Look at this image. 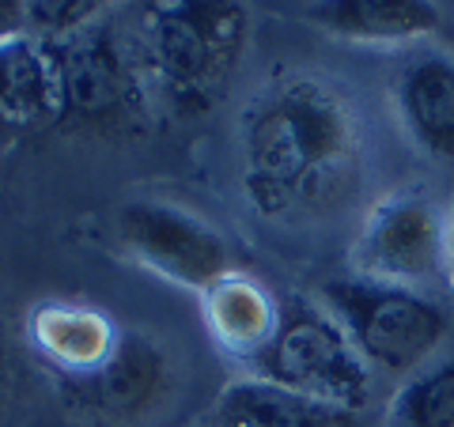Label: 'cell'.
<instances>
[{"label":"cell","mask_w":454,"mask_h":427,"mask_svg":"<svg viewBox=\"0 0 454 427\" xmlns=\"http://www.w3.org/2000/svg\"><path fill=\"white\" fill-rule=\"evenodd\" d=\"M243 190L269 220L310 216L360 175L364 129L352 98L322 76H284L243 113Z\"/></svg>","instance_id":"obj_1"},{"label":"cell","mask_w":454,"mask_h":427,"mask_svg":"<svg viewBox=\"0 0 454 427\" xmlns=\"http://www.w3.org/2000/svg\"><path fill=\"white\" fill-rule=\"evenodd\" d=\"M247 31V8L227 0H178L148 8L145 53L167 103L178 113L216 106L243 61Z\"/></svg>","instance_id":"obj_2"},{"label":"cell","mask_w":454,"mask_h":427,"mask_svg":"<svg viewBox=\"0 0 454 427\" xmlns=\"http://www.w3.org/2000/svg\"><path fill=\"white\" fill-rule=\"evenodd\" d=\"M322 307L340 322L364 363L387 375H417L450 333V314L432 295L364 276L325 280Z\"/></svg>","instance_id":"obj_3"},{"label":"cell","mask_w":454,"mask_h":427,"mask_svg":"<svg viewBox=\"0 0 454 427\" xmlns=\"http://www.w3.org/2000/svg\"><path fill=\"white\" fill-rule=\"evenodd\" d=\"M57 76V121L61 129L95 136H125L145 129V88L137 65L106 16L61 42H46Z\"/></svg>","instance_id":"obj_4"},{"label":"cell","mask_w":454,"mask_h":427,"mask_svg":"<svg viewBox=\"0 0 454 427\" xmlns=\"http://www.w3.org/2000/svg\"><path fill=\"white\" fill-rule=\"evenodd\" d=\"M254 375L356 412H364L372 397V367L330 310L307 299L280 307V325L269 348L254 360Z\"/></svg>","instance_id":"obj_5"},{"label":"cell","mask_w":454,"mask_h":427,"mask_svg":"<svg viewBox=\"0 0 454 427\" xmlns=\"http://www.w3.org/2000/svg\"><path fill=\"white\" fill-rule=\"evenodd\" d=\"M356 276L424 291L447 283V216L424 190H397L379 201L348 253Z\"/></svg>","instance_id":"obj_6"},{"label":"cell","mask_w":454,"mask_h":427,"mask_svg":"<svg viewBox=\"0 0 454 427\" xmlns=\"http://www.w3.org/2000/svg\"><path fill=\"white\" fill-rule=\"evenodd\" d=\"M121 246L152 273L205 291L220 276L231 273V246L201 216L163 205V201H129L118 216Z\"/></svg>","instance_id":"obj_7"},{"label":"cell","mask_w":454,"mask_h":427,"mask_svg":"<svg viewBox=\"0 0 454 427\" xmlns=\"http://www.w3.org/2000/svg\"><path fill=\"white\" fill-rule=\"evenodd\" d=\"M394 106L402 129L439 167H454V57L420 50L397 68Z\"/></svg>","instance_id":"obj_8"},{"label":"cell","mask_w":454,"mask_h":427,"mask_svg":"<svg viewBox=\"0 0 454 427\" xmlns=\"http://www.w3.org/2000/svg\"><path fill=\"white\" fill-rule=\"evenodd\" d=\"M212 427H367L364 412L325 405L269 378H239L223 386Z\"/></svg>","instance_id":"obj_9"},{"label":"cell","mask_w":454,"mask_h":427,"mask_svg":"<svg viewBox=\"0 0 454 427\" xmlns=\"http://www.w3.org/2000/svg\"><path fill=\"white\" fill-rule=\"evenodd\" d=\"M201 307L212 340L220 345V352L235 355V360L254 363L269 348V340L280 325V307L273 303V295L258 280L235 273V268L201 291Z\"/></svg>","instance_id":"obj_10"},{"label":"cell","mask_w":454,"mask_h":427,"mask_svg":"<svg viewBox=\"0 0 454 427\" xmlns=\"http://www.w3.org/2000/svg\"><path fill=\"white\" fill-rule=\"evenodd\" d=\"M31 340L61 375L80 378L110 360V352L121 340V330L103 310L73 303H42L31 310Z\"/></svg>","instance_id":"obj_11"},{"label":"cell","mask_w":454,"mask_h":427,"mask_svg":"<svg viewBox=\"0 0 454 427\" xmlns=\"http://www.w3.org/2000/svg\"><path fill=\"white\" fill-rule=\"evenodd\" d=\"M57 121L53 53L42 38L20 35L0 42V129H31Z\"/></svg>","instance_id":"obj_12"},{"label":"cell","mask_w":454,"mask_h":427,"mask_svg":"<svg viewBox=\"0 0 454 427\" xmlns=\"http://www.w3.org/2000/svg\"><path fill=\"white\" fill-rule=\"evenodd\" d=\"M322 31L367 46H405L439 31V12L424 0H330L310 8Z\"/></svg>","instance_id":"obj_13"},{"label":"cell","mask_w":454,"mask_h":427,"mask_svg":"<svg viewBox=\"0 0 454 427\" xmlns=\"http://www.w3.org/2000/svg\"><path fill=\"white\" fill-rule=\"evenodd\" d=\"M163 382V355L148 337L121 333L118 348L91 375L73 378V401L103 412H137L145 408Z\"/></svg>","instance_id":"obj_14"},{"label":"cell","mask_w":454,"mask_h":427,"mask_svg":"<svg viewBox=\"0 0 454 427\" xmlns=\"http://www.w3.org/2000/svg\"><path fill=\"white\" fill-rule=\"evenodd\" d=\"M382 427H454V352L405 378L382 412Z\"/></svg>","instance_id":"obj_15"},{"label":"cell","mask_w":454,"mask_h":427,"mask_svg":"<svg viewBox=\"0 0 454 427\" xmlns=\"http://www.w3.org/2000/svg\"><path fill=\"white\" fill-rule=\"evenodd\" d=\"M98 16H103V4H95V0H31L27 4V27L42 42H61L83 31Z\"/></svg>","instance_id":"obj_16"},{"label":"cell","mask_w":454,"mask_h":427,"mask_svg":"<svg viewBox=\"0 0 454 427\" xmlns=\"http://www.w3.org/2000/svg\"><path fill=\"white\" fill-rule=\"evenodd\" d=\"M27 35V4L23 0H0V42Z\"/></svg>","instance_id":"obj_17"},{"label":"cell","mask_w":454,"mask_h":427,"mask_svg":"<svg viewBox=\"0 0 454 427\" xmlns=\"http://www.w3.org/2000/svg\"><path fill=\"white\" fill-rule=\"evenodd\" d=\"M447 283L454 291V205L447 212Z\"/></svg>","instance_id":"obj_18"},{"label":"cell","mask_w":454,"mask_h":427,"mask_svg":"<svg viewBox=\"0 0 454 427\" xmlns=\"http://www.w3.org/2000/svg\"><path fill=\"white\" fill-rule=\"evenodd\" d=\"M0 371H4V337H0Z\"/></svg>","instance_id":"obj_19"}]
</instances>
